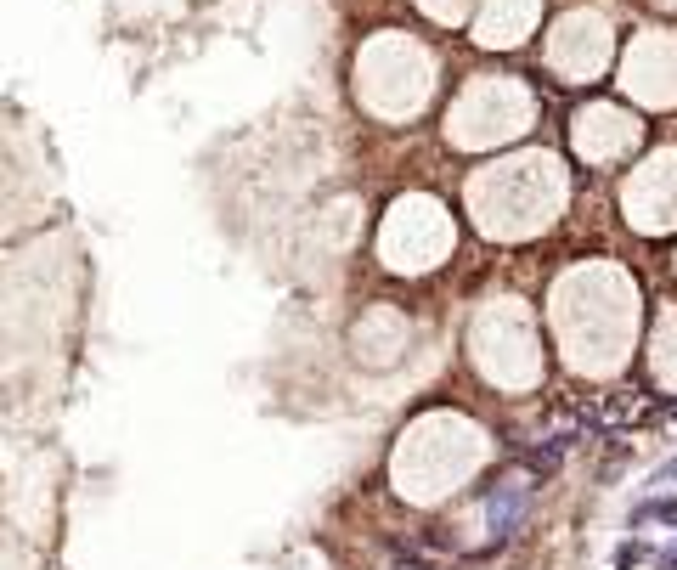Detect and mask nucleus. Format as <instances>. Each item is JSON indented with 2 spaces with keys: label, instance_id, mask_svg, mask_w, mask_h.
Returning <instances> with one entry per match:
<instances>
[{
  "label": "nucleus",
  "instance_id": "obj_1",
  "mask_svg": "<svg viewBox=\"0 0 677 570\" xmlns=\"http://www.w3.org/2000/svg\"><path fill=\"white\" fill-rule=\"evenodd\" d=\"M548 328L553 350L582 379H615L638 350L644 300L627 266L615 260H582L553 277L548 288Z\"/></svg>",
  "mask_w": 677,
  "mask_h": 570
},
{
  "label": "nucleus",
  "instance_id": "obj_2",
  "mask_svg": "<svg viewBox=\"0 0 677 570\" xmlns=\"http://www.w3.org/2000/svg\"><path fill=\"white\" fill-rule=\"evenodd\" d=\"M570 204V175L548 147H525L508 159H491L463 181V209L469 221L497 243H531L542 238Z\"/></svg>",
  "mask_w": 677,
  "mask_h": 570
},
{
  "label": "nucleus",
  "instance_id": "obj_3",
  "mask_svg": "<svg viewBox=\"0 0 677 570\" xmlns=\"http://www.w3.org/2000/svg\"><path fill=\"white\" fill-rule=\"evenodd\" d=\"M491 463V435L469 412H418L390 452V486L412 508H441Z\"/></svg>",
  "mask_w": 677,
  "mask_h": 570
},
{
  "label": "nucleus",
  "instance_id": "obj_4",
  "mask_svg": "<svg viewBox=\"0 0 677 570\" xmlns=\"http://www.w3.org/2000/svg\"><path fill=\"white\" fill-rule=\"evenodd\" d=\"M469 362L503 396L536 390L548 356H542V322H536L531 305L514 300V294H497V300L480 305L469 322Z\"/></svg>",
  "mask_w": 677,
  "mask_h": 570
},
{
  "label": "nucleus",
  "instance_id": "obj_5",
  "mask_svg": "<svg viewBox=\"0 0 677 570\" xmlns=\"http://www.w3.org/2000/svg\"><path fill=\"white\" fill-rule=\"evenodd\" d=\"M429 96H435V57H429L424 40L384 29L356 51V102L373 119L407 125L429 108Z\"/></svg>",
  "mask_w": 677,
  "mask_h": 570
},
{
  "label": "nucleus",
  "instance_id": "obj_6",
  "mask_svg": "<svg viewBox=\"0 0 677 570\" xmlns=\"http://www.w3.org/2000/svg\"><path fill=\"white\" fill-rule=\"evenodd\" d=\"M536 125V96L514 74H474L446 108V142L463 153H491V147L520 142Z\"/></svg>",
  "mask_w": 677,
  "mask_h": 570
},
{
  "label": "nucleus",
  "instance_id": "obj_7",
  "mask_svg": "<svg viewBox=\"0 0 677 570\" xmlns=\"http://www.w3.org/2000/svg\"><path fill=\"white\" fill-rule=\"evenodd\" d=\"M452 243H457V221L435 192H407V198H395L384 226H378V260L390 271H401V277L435 271L446 254H452Z\"/></svg>",
  "mask_w": 677,
  "mask_h": 570
},
{
  "label": "nucleus",
  "instance_id": "obj_8",
  "mask_svg": "<svg viewBox=\"0 0 677 570\" xmlns=\"http://www.w3.org/2000/svg\"><path fill=\"white\" fill-rule=\"evenodd\" d=\"M615 63V29L599 6H570L548 29V68L565 85H593Z\"/></svg>",
  "mask_w": 677,
  "mask_h": 570
},
{
  "label": "nucleus",
  "instance_id": "obj_9",
  "mask_svg": "<svg viewBox=\"0 0 677 570\" xmlns=\"http://www.w3.org/2000/svg\"><path fill=\"white\" fill-rule=\"evenodd\" d=\"M621 215L644 238L677 232V147H661L644 164H632V175L621 181Z\"/></svg>",
  "mask_w": 677,
  "mask_h": 570
},
{
  "label": "nucleus",
  "instance_id": "obj_10",
  "mask_svg": "<svg viewBox=\"0 0 677 570\" xmlns=\"http://www.w3.org/2000/svg\"><path fill=\"white\" fill-rule=\"evenodd\" d=\"M621 91L638 108H677V34L672 29H638L621 51Z\"/></svg>",
  "mask_w": 677,
  "mask_h": 570
},
{
  "label": "nucleus",
  "instance_id": "obj_11",
  "mask_svg": "<svg viewBox=\"0 0 677 570\" xmlns=\"http://www.w3.org/2000/svg\"><path fill=\"white\" fill-rule=\"evenodd\" d=\"M638 142H644V119L621 102H587L570 119V147L582 164H621Z\"/></svg>",
  "mask_w": 677,
  "mask_h": 570
},
{
  "label": "nucleus",
  "instance_id": "obj_12",
  "mask_svg": "<svg viewBox=\"0 0 677 570\" xmlns=\"http://www.w3.org/2000/svg\"><path fill=\"white\" fill-rule=\"evenodd\" d=\"M407 345H412V322L395 305H367L362 317H356V328H350V356L362 367H378V373L401 362Z\"/></svg>",
  "mask_w": 677,
  "mask_h": 570
},
{
  "label": "nucleus",
  "instance_id": "obj_13",
  "mask_svg": "<svg viewBox=\"0 0 677 570\" xmlns=\"http://www.w3.org/2000/svg\"><path fill=\"white\" fill-rule=\"evenodd\" d=\"M536 23H542V0H480V12H474V46L514 51L536 34Z\"/></svg>",
  "mask_w": 677,
  "mask_h": 570
},
{
  "label": "nucleus",
  "instance_id": "obj_14",
  "mask_svg": "<svg viewBox=\"0 0 677 570\" xmlns=\"http://www.w3.org/2000/svg\"><path fill=\"white\" fill-rule=\"evenodd\" d=\"M649 379L661 384L666 396H677V300L661 305L655 333H649Z\"/></svg>",
  "mask_w": 677,
  "mask_h": 570
},
{
  "label": "nucleus",
  "instance_id": "obj_15",
  "mask_svg": "<svg viewBox=\"0 0 677 570\" xmlns=\"http://www.w3.org/2000/svg\"><path fill=\"white\" fill-rule=\"evenodd\" d=\"M474 6H480V0H418V12H424L429 23H446V29H452V23H463Z\"/></svg>",
  "mask_w": 677,
  "mask_h": 570
},
{
  "label": "nucleus",
  "instance_id": "obj_16",
  "mask_svg": "<svg viewBox=\"0 0 677 570\" xmlns=\"http://www.w3.org/2000/svg\"><path fill=\"white\" fill-rule=\"evenodd\" d=\"M655 6H661V12H672V17H677V0H655Z\"/></svg>",
  "mask_w": 677,
  "mask_h": 570
}]
</instances>
